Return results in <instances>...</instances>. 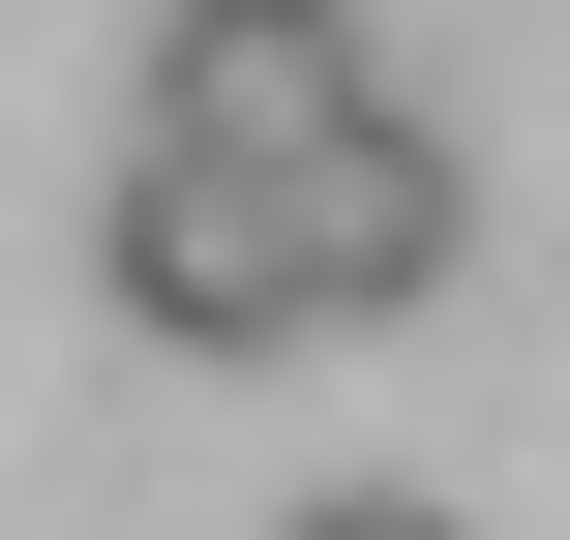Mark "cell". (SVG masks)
<instances>
[{
    "instance_id": "6da1fadb",
    "label": "cell",
    "mask_w": 570,
    "mask_h": 540,
    "mask_svg": "<svg viewBox=\"0 0 570 540\" xmlns=\"http://www.w3.org/2000/svg\"><path fill=\"white\" fill-rule=\"evenodd\" d=\"M90 301L180 331V361H271V331H301V210H271V150L120 120V180H90Z\"/></svg>"
},
{
    "instance_id": "7a4b0ae2",
    "label": "cell",
    "mask_w": 570,
    "mask_h": 540,
    "mask_svg": "<svg viewBox=\"0 0 570 540\" xmlns=\"http://www.w3.org/2000/svg\"><path fill=\"white\" fill-rule=\"evenodd\" d=\"M271 210H301V331H421V301L481 271V150H451L421 90H361L331 150H271Z\"/></svg>"
},
{
    "instance_id": "3957f363",
    "label": "cell",
    "mask_w": 570,
    "mask_h": 540,
    "mask_svg": "<svg viewBox=\"0 0 570 540\" xmlns=\"http://www.w3.org/2000/svg\"><path fill=\"white\" fill-rule=\"evenodd\" d=\"M361 90H391L361 0H150V120H180V150H331Z\"/></svg>"
},
{
    "instance_id": "277c9868",
    "label": "cell",
    "mask_w": 570,
    "mask_h": 540,
    "mask_svg": "<svg viewBox=\"0 0 570 540\" xmlns=\"http://www.w3.org/2000/svg\"><path fill=\"white\" fill-rule=\"evenodd\" d=\"M271 540H451V511H421V481H331V511H271Z\"/></svg>"
}]
</instances>
